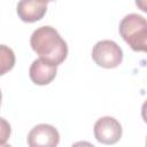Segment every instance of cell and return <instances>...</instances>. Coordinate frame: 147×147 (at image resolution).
I'll return each mask as SVG.
<instances>
[{
  "instance_id": "cell-10",
  "label": "cell",
  "mask_w": 147,
  "mask_h": 147,
  "mask_svg": "<svg viewBox=\"0 0 147 147\" xmlns=\"http://www.w3.org/2000/svg\"><path fill=\"white\" fill-rule=\"evenodd\" d=\"M137 7H139L142 11L147 13V0H137L136 1Z\"/></svg>"
},
{
  "instance_id": "cell-4",
  "label": "cell",
  "mask_w": 147,
  "mask_h": 147,
  "mask_svg": "<svg viewBox=\"0 0 147 147\" xmlns=\"http://www.w3.org/2000/svg\"><path fill=\"white\" fill-rule=\"evenodd\" d=\"M93 131L95 139L105 145H114L122 137V125L116 118L110 116L99 118L94 124Z\"/></svg>"
},
{
  "instance_id": "cell-12",
  "label": "cell",
  "mask_w": 147,
  "mask_h": 147,
  "mask_svg": "<svg viewBox=\"0 0 147 147\" xmlns=\"http://www.w3.org/2000/svg\"><path fill=\"white\" fill-rule=\"evenodd\" d=\"M71 147H95V146L92 145V144L88 142V141H77V142H75Z\"/></svg>"
},
{
  "instance_id": "cell-3",
  "label": "cell",
  "mask_w": 147,
  "mask_h": 147,
  "mask_svg": "<svg viewBox=\"0 0 147 147\" xmlns=\"http://www.w3.org/2000/svg\"><path fill=\"white\" fill-rule=\"evenodd\" d=\"M92 59L99 67L113 69L122 63L123 51L113 40H100L93 46Z\"/></svg>"
},
{
  "instance_id": "cell-8",
  "label": "cell",
  "mask_w": 147,
  "mask_h": 147,
  "mask_svg": "<svg viewBox=\"0 0 147 147\" xmlns=\"http://www.w3.org/2000/svg\"><path fill=\"white\" fill-rule=\"evenodd\" d=\"M15 63L14 52L6 45H1V75H5L8 70H11Z\"/></svg>"
},
{
  "instance_id": "cell-1",
  "label": "cell",
  "mask_w": 147,
  "mask_h": 147,
  "mask_svg": "<svg viewBox=\"0 0 147 147\" xmlns=\"http://www.w3.org/2000/svg\"><path fill=\"white\" fill-rule=\"evenodd\" d=\"M31 48L39 57L61 64L68 55V46L60 33L49 25H42L36 29L30 38Z\"/></svg>"
},
{
  "instance_id": "cell-2",
  "label": "cell",
  "mask_w": 147,
  "mask_h": 147,
  "mask_svg": "<svg viewBox=\"0 0 147 147\" xmlns=\"http://www.w3.org/2000/svg\"><path fill=\"white\" fill-rule=\"evenodd\" d=\"M119 34L136 52L147 53V20L139 14H127L119 23Z\"/></svg>"
},
{
  "instance_id": "cell-11",
  "label": "cell",
  "mask_w": 147,
  "mask_h": 147,
  "mask_svg": "<svg viewBox=\"0 0 147 147\" xmlns=\"http://www.w3.org/2000/svg\"><path fill=\"white\" fill-rule=\"evenodd\" d=\"M141 116H142V119L144 122L147 124V100L142 103L141 106Z\"/></svg>"
},
{
  "instance_id": "cell-5",
  "label": "cell",
  "mask_w": 147,
  "mask_h": 147,
  "mask_svg": "<svg viewBox=\"0 0 147 147\" xmlns=\"http://www.w3.org/2000/svg\"><path fill=\"white\" fill-rule=\"evenodd\" d=\"M59 142V131L49 124H38L28 134L29 147H56Z\"/></svg>"
},
{
  "instance_id": "cell-13",
  "label": "cell",
  "mask_w": 147,
  "mask_h": 147,
  "mask_svg": "<svg viewBox=\"0 0 147 147\" xmlns=\"http://www.w3.org/2000/svg\"><path fill=\"white\" fill-rule=\"evenodd\" d=\"M1 147H11V146H9V145H1Z\"/></svg>"
},
{
  "instance_id": "cell-9",
  "label": "cell",
  "mask_w": 147,
  "mask_h": 147,
  "mask_svg": "<svg viewBox=\"0 0 147 147\" xmlns=\"http://www.w3.org/2000/svg\"><path fill=\"white\" fill-rule=\"evenodd\" d=\"M1 125H2V133H1V145H5L8 136L10 134V126L7 124L5 118H1Z\"/></svg>"
},
{
  "instance_id": "cell-6",
  "label": "cell",
  "mask_w": 147,
  "mask_h": 147,
  "mask_svg": "<svg viewBox=\"0 0 147 147\" xmlns=\"http://www.w3.org/2000/svg\"><path fill=\"white\" fill-rule=\"evenodd\" d=\"M57 65L45 59H37L32 62L29 69L30 79L36 85H48L56 76Z\"/></svg>"
},
{
  "instance_id": "cell-14",
  "label": "cell",
  "mask_w": 147,
  "mask_h": 147,
  "mask_svg": "<svg viewBox=\"0 0 147 147\" xmlns=\"http://www.w3.org/2000/svg\"><path fill=\"white\" fill-rule=\"evenodd\" d=\"M146 147H147V137H146Z\"/></svg>"
},
{
  "instance_id": "cell-7",
  "label": "cell",
  "mask_w": 147,
  "mask_h": 147,
  "mask_svg": "<svg viewBox=\"0 0 147 147\" xmlns=\"http://www.w3.org/2000/svg\"><path fill=\"white\" fill-rule=\"evenodd\" d=\"M17 15L26 23H33L44 17L47 10L46 1L36 0H22L17 3Z\"/></svg>"
}]
</instances>
